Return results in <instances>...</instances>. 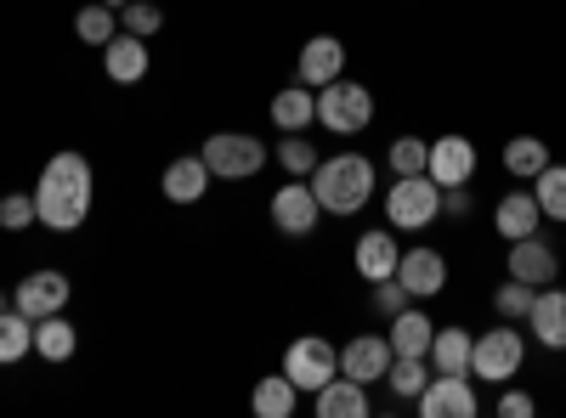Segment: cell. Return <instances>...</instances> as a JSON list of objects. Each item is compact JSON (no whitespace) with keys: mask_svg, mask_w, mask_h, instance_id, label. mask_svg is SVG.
<instances>
[{"mask_svg":"<svg viewBox=\"0 0 566 418\" xmlns=\"http://www.w3.org/2000/svg\"><path fill=\"white\" fill-rule=\"evenodd\" d=\"M97 199V181H91L85 153H52L34 181V221L45 232H80Z\"/></svg>","mask_w":566,"mask_h":418,"instance_id":"cell-1","label":"cell"},{"mask_svg":"<svg viewBox=\"0 0 566 418\" xmlns=\"http://www.w3.org/2000/svg\"><path fill=\"white\" fill-rule=\"evenodd\" d=\"M306 181L328 215H357L374 199V159L368 153H328V159H317V170Z\"/></svg>","mask_w":566,"mask_h":418,"instance_id":"cell-2","label":"cell"},{"mask_svg":"<svg viewBox=\"0 0 566 418\" xmlns=\"http://www.w3.org/2000/svg\"><path fill=\"white\" fill-rule=\"evenodd\" d=\"M199 159H205L210 175H221V181H250V175L266 170L272 148L261 142V136H250V130H216V136H205Z\"/></svg>","mask_w":566,"mask_h":418,"instance_id":"cell-3","label":"cell"},{"mask_svg":"<svg viewBox=\"0 0 566 418\" xmlns=\"http://www.w3.org/2000/svg\"><path fill=\"white\" fill-rule=\"evenodd\" d=\"M317 125L328 130V136H357V130H368L374 125V90L368 85H357V79H328L323 90H317Z\"/></svg>","mask_w":566,"mask_h":418,"instance_id":"cell-4","label":"cell"},{"mask_svg":"<svg viewBox=\"0 0 566 418\" xmlns=\"http://www.w3.org/2000/svg\"><path fill=\"white\" fill-rule=\"evenodd\" d=\"M386 221L391 232H424L431 221H442V187L431 175H397L386 193Z\"/></svg>","mask_w":566,"mask_h":418,"instance_id":"cell-5","label":"cell"},{"mask_svg":"<svg viewBox=\"0 0 566 418\" xmlns=\"http://www.w3.org/2000/svg\"><path fill=\"white\" fill-rule=\"evenodd\" d=\"M527 362V340L515 334V322H499V329L476 334V351H470V379H488V385H510Z\"/></svg>","mask_w":566,"mask_h":418,"instance_id":"cell-6","label":"cell"},{"mask_svg":"<svg viewBox=\"0 0 566 418\" xmlns=\"http://www.w3.org/2000/svg\"><path fill=\"white\" fill-rule=\"evenodd\" d=\"M283 374L295 379V390H306V396H317L328 379L340 374V351L328 345L323 334H301L295 345H290V356H283Z\"/></svg>","mask_w":566,"mask_h":418,"instance_id":"cell-7","label":"cell"},{"mask_svg":"<svg viewBox=\"0 0 566 418\" xmlns=\"http://www.w3.org/2000/svg\"><path fill=\"white\" fill-rule=\"evenodd\" d=\"M317 221H323V204L312 193V181L295 175V181H283V187L272 193V226L283 232V238H312Z\"/></svg>","mask_w":566,"mask_h":418,"instance_id":"cell-8","label":"cell"},{"mask_svg":"<svg viewBox=\"0 0 566 418\" xmlns=\"http://www.w3.org/2000/svg\"><path fill=\"white\" fill-rule=\"evenodd\" d=\"M482 401L470 390V374H431V385L419 390V418H476Z\"/></svg>","mask_w":566,"mask_h":418,"instance_id":"cell-9","label":"cell"},{"mask_svg":"<svg viewBox=\"0 0 566 418\" xmlns=\"http://www.w3.org/2000/svg\"><path fill=\"white\" fill-rule=\"evenodd\" d=\"M69 294H74V289H69V277L45 266V271H29L23 283L12 289V306H18L29 322H40V317H57V311L69 306Z\"/></svg>","mask_w":566,"mask_h":418,"instance_id":"cell-10","label":"cell"},{"mask_svg":"<svg viewBox=\"0 0 566 418\" xmlns=\"http://www.w3.org/2000/svg\"><path fill=\"white\" fill-rule=\"evenodd\" d=\"M424 175H431L437 187H470V175H476V142H470V136H437Z\"/></svg>","mask_w":566,"mask_h":418,"instance_id":"cell-11","label":"cell"},{"mask_svg":"<svg viewBox=\"0 0 566 418\" xmlns=\"http://www.w3.org/2000/svg\"><path fill=\"white\" fill-rule=\"evenodd\" d=\"M397 283L413 294V300H437L442 289H448V260L437 255V249H402V260H397Z\"/></svg>","mask_w":566,"mask_h":418,"instance_id":"cell-12","label":"cell"},{"mask_svg":"<svg viewBox=\"0 0 566 418\" xmlns=\"http://www.w3.org/2000/svg\"><path fill=\"white\" fill-rule=\"evenodd\" d=\"M340 74H346V45L335 34H312L301 45V57H295V79L312 85V90H323L328 79H340Z\"/></svg>","mask_w":566,"mask_h":418,"instance_id":"cell-13","label":"cell"},{"mask_svg":"<svg viewBox=\"0 0 566 418\" xmlns=\"http://www.w3.org/2000/svg\"><path fill=\"white\" fill-rule=\"evenodd\" d=\"M391 340L386 334H357L352 345H340V374L357 379V385H374V379H386V367H391Z\"/></svg>","mask_w":566,"mask_h":418,"instance_id":"cell-14","label":"cell"},{"mask_svg":"<svg viewBox=\"0 0 566 418\" xmlns=\"http://www.w3.org/2000/svg\"><path fill=\"white\" fill-rule=\"evenodd\" d=\"M510 277H522V283H533V289L555 283V277H560V255H555V244H544L538 232L515 238V244H510Z\"/></svg>","mask_w":566,"mask_h":418,"instance_id":"cell-15","label":"cell"},{"mask_svg":"<svg viewBox=\"0 0 566 418\" xmlns=\"http://www.w3.org/2000/svg\"><path fill=\"white\" fill-rule=\"evenodd\" d=\"M210 181H216V175H210V164H205L199 153H181V159H170V164H165L159 187H165V199H170V204H181V210H187V204H199V199L210 193Z\"/></svg>","mask_w":566,"mask_h":418,"instance_id":"cell-16","label":"cell"},{"mask_svg":"<svg viewBox=\"0 0 566 418\" xmlns=\"http://www.w3.org/2000/svg\"><path fill=\"white\" fill-rule=\"evenodd\" d=\"M527 329L544 351H566V289L544 283L533 294V311H527Z\"/></svg>","mask_w":566,"mask_h":418,"instance_id":"cell-17","label":"cell"},{"mask_svg":"<svg viewBox=\"0 0 566 418\" xmlns=\"http://www.w3.org/2000/svg\"><path fill=\"white\" fill-rule=\"evenodd\" d=\"M103 74H108L114 85H136V79H148V40L119 29V34L103 45Z\"/></svg>","mask_w":566,"mask_h":418,"instance_id":"cell-18","label":"cell"},{"mask_svg":"<svg viewBox=\"0 0 566 418\" xmlns=\"http://www.w3.org/2000/svg\"><path fill=\"white\" fill-rule=\"evenodd\" d=\"M397 260H402V244L391 232H363L357 249H352V266L363 283H380V277H397Z\"/></svg>","mask_w":566,"mask_h":418,"instance_id":"cell-19","label":"cell"},{"mask_svg":"<svg viewBox=\"0 0 566 418\" xmlns=\"http://www.w3.org/2000/svg\"><path fill=\"white\" fill-rule=\"evenodd\" d=\"M538 221H544V210H538V199H533L527 187L504 193L499 210H493V226H499V238H504V244H515V238H527V232H538Z\"/></svg>","mask_w":566,"mask_h":418,"instance_id":"cell-20","label":"cell"},{"mask_svg":"<svg viewBox=\"0 0 566 418\" xmlns=\"http://www.w3.org/2000/svg\"><path fill=\"white\" fill-rule=\"evenodd\" d=\"M391 351L397 356H424V351H431V340H437V322L431 317H424V300H413L408 311H397L391 317Z\"/></svg>","mask_w":566,"mask_h":418,"instance_id":"cell-21","label":"cell"},{"mask_svg":"<svg viewBox=\"0 0 566 418\" xmlns=\"http://www.w3.org/2000/svg\"><path fill=\"white\" fill-rule=\"evenodd\" d=\"M312 407H317V418H368V385L335 374V379L312 396Z\"/></svg>","mask_w":566,"mask_h":418,"instance_id":"cell-22","label":"cell"},{"mask_svg":"<svg viewBox=\"0 0 566 418\" xmlns=\"http://www.w3.org/2000/svg\"><path fill=\"white\" fill-rule=\"evenodd\" d=\"M266 114H272L277 130H306V125H317V90L301 85V79H295V85H283Z\"/></svg>","mask_w":566,"mask_h":418,"instance_id":"cell-23","label":"cell"},{"mask_svg":"<svg viewBox=\"0 0 566 418\" xmlns=\"http://www.w3.org/2000/svg\"><path fill=\"white\" fill-rule=\"evenodd\" d=\"M74 351H80V329H74L63 311L34 322V356H40V362H52V367H57V362H69Z\"/></svg>","mask_w":566,"mask_h":418,"instance_id":"cell-24","label":"cell"},{"mask_svg":"<svg viewBox=\"0 0 566 418\" xmlns=\"http://www.w3.org/2000/svg\"><path fill=\"white\" fill-rule=\"evenodd\" d=\"M470 351H476V340L464 329H437L424 362H431V374H470Z\"/></svg>","mask_w":566,"mask_h":418,"instance_id":"cell-25","label":"cell"},{"mask_svg":"<svg viewBox=\"0 0 566 418\" xmlns=\"http://www.w3.org/2000/svg\"><path fill=\"white\" fill-rule=\"evenodd\" d=\"M29 351H34V322L18 306H7V311H0V367L23 362Z\"/></svg>","mask_w":566,"mask_h":418,"instance_id":"cell-26","label":"cell"},{"mask_svg":"<svg viewBox=\"0 0 566 418\" xmlns=\"http://www.w3.org/2000/svg\"><path fill=\"white\" fill-rule=\"evenodd\" d=\"M295 401H301V390H295V379H290V374L261 379V385H255V396H250V407H255L261 418H290V412H295Z\"/></svg>","mask_w":566,"mask_h":418,"instance_id":"cell-27","label":"cell"},{"mask_svg":"<svg viewBox=\"0 0 566 418\" xmlns=\"http://www.w3.org/2000/svg\"><path fill=\"white\" fill-rule=\"evenodd\" d=\"M544 164H549V148L538 142V136H510V142H504V170L515 181H533Z\"/></svg>","mask_w":566,"mask_h":418,"instance_id":"cell-28","label":"cell"},{"mask_svg":"<svg viewBox=\"0 0 566 418\" xmlns=\"http://www.w3.org/2000/svg\"><path fill=\"white\" fill-rule=\"evenodd\" d=\"M386 385H391V396L419 401V390L431 385V362H424V356H391V367H386Z\"/></svg>","mask_w":566,"mask_h":418,"instance_id":"cell-29","label":"cell"},{"mask_svg":"<svg viewBox=\"0 0 566 418\" xmlns=\"http://www.w3.org/2000/svg\"><path fill=\"white\" fill-rule=\"evenodd\" d=\"M533 199H538L544 221H566V164L549 159V164L533 175Z\"/></svg>","mask_w":566,"mask_h":418,"instance_id":"cell-30","label":"cell"},{"mask_svg":"<svg viewBox=\"0 0 566 418\" xmlns=\"http://www.w3.org/2000/svg\"><path fill=\"white\" fill-rule=\"evenodd\" d=\"M74 34H80L85 45H97V52H103V45L119 34V12H114V7H103V0H97V7H80Z\"/></svg>","mask_w":566,"mask_h":418,"instance_id":"cell-31","label":"cell"},{"mask_svg":"<svg viewBox=\"0 0 566 418\" xmlns=\"http://www.w3.org/2000/svg\"><path fill=\"white\" fill-rule=\"evenodd\" d=\"M533 283H522V277H510L504 289H493V317L499 322H527V311H533Z\"/></svg>","mask_w":566,"mask_h":418,"instance_id":"cell-32","label":"cell"},{"mask_svg":"<svg viewBox=\"0 0 566 418\" xmlns=\"http://www.w3.org/2000/svg\"><path fill=\"white\" fill-rule=\"evenodd\" d=\"M272 159H277L283 170H290V175H301V181L317 170V148L306 142L301 130H283V142H277V153H272Z\"/></svg>","mask_w":566,"mask_h":418,"instance_id":"cell-33","label":"cell"},{"mask_svg":"<svg viewBox=\"0 0 566 418\" xmlns=\"http://www.w3.org/2000/svg\"><path fill=\"white\" fill-rule=\"evenodd\" d=\"M386 164L397 175H424V164H431V142H419V136H397V142L386 148Z\"/></svg>","mask_w":566,"mask_h":418,"instance_id":"cell-34","label":"cell"},{"mask_svg":"<svg viewBox=\"0 0 566 418\" xmlns=\"http://www.w3.org/2000/svg\"><path fill=\"white\" fill-rule=\"evenodd\" d=\"M159 23H165V12L154 7V0H130V7L119 12V29H125V34H142V40H154Z\"/></svg>","mask_w":566,"mask_h":418,"instance_id":"cell-35","label":"cell"},{"mask_svg":"<svg viewBox=\"0 0 566 418\" xmlns=\"http://www.w3.org/2000/svg\"><path fill=\"white\" fill-rule=\"evenodd\" d=\"M34 226V193H7L0 199V232H23Z\"/></svg>","mask_w":566,"mask_h":418,"instance_id":"cell-36","label":"cell"},{"mask_svg":"<svg viewBox=\"0 0 566 418\" xmlns=\"http://www.w3.org/2000/svg\"><path fill=\"white\" fill-rule=\"evenodd\" d=\"M408 306H413V294L397 283V277H380V283H374V311H380L386 322H391L397 311H408Z\"/></svg>","mask_w":566,"mask_h":418,"instance_id":"cell-37","label":"cell"},{"mask_svg":"<svg viewBox=\"0 0 566 418\" xmlns=\"http://www.w3.org/2000/svg\"><path fill=\"white\" fill-rule=\"evenodd\" d=\"M533 412H538V401L527 390H504L499 396V418H533Z\"/></svg>","mask_w":566,"mask_h":418,"instance_id":"cell-38","label":"cell"},{"mask_svg":"<svg viewBox=\"0 0 566 418\" xmlns=\"http://www.w3.org/2000/svg\"><path fill=\"white\" fill-rule=\"evenodd\" d=\"M470 204H476V199H470V187H442V215L448 221H464Z\"/></svg>","mask_w":566,"mask_h":418,"instance_id":"cell-39","label":"cell"},{"mask_svg":"<svg viewBox=\"0 0 566 418\" xmlns=\"http://www.w3.org/2000/svg\"><path fill=\"white\" fill-rule=\"evenodd\" d=\"M103 7H114V12H125V7H130V0H103Z\"/></svg>","mask_w":566,"mask_h":418,"instance_id":"cell-40","label":"cell"},{"mask_svg":"<svg viewBox=\"0 0 566 418\" xmlns=\"http://www.w3.org/2000/svg\"><path fill=\"white\" fill-rule=\"evenodd\" d=\"M7 306H12V300H7V289H0V311H7Z\"/></svg>","mask_w":566,"mask_h":418,"instance_id":"cell-41","label":"cell"}]
</instances>
